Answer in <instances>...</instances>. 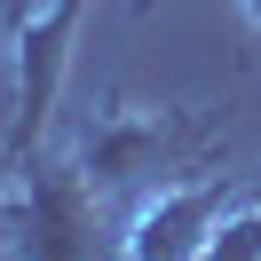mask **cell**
<instances>
[{"label":"cell","mask_w":261,"mask_h":261,"mask_svg":"<svg viewBox=\"0 0 261 261\" xmlns=\"http://www.w3.org/2000/svg\"><path fill=\"white\" fill-rule=\"evenodd\" d=\"M80 16H87V0H48L16 32V48H24L16 56V119H8V143H0V159L16 166V174L40 159V127H48V111H56V87H64V56H71Z\"/></svg>","instance_id":"6da1fadb"},{"label":"cell","mask_w":261,"mask_h":261,"mask_svg":"<svg viewBox=\"0 0 261 261\" xmlns=\"http://www.w3.org/2000/svg\"><path fill=\"white\" fill-rule=\"evenodd\" d=\"M238 214V182L229 174H198V182H166L135 206L127 222V261H206V245L222 238V222Z\"/></svg>","instance_id":"7a4b0ae2"},{"label":"cell","mask_w":261,"mask_h":261,"mask_svg":"<svg viewBox=\"0 0 261 261\" xmlns=\"http://www.w3.org/2000/svg\"><path fill=\"white\" fill-rule=\"evenodd\" d=\"M95 182L80 166H24V206L8 238L24 245V261H95Z\"/></svg>","instance_id":"3957f363"},{"label":"cell","mask_w":261,"mask_h":261,"mask_svg":"<svg viewBox=\"0 0 261 261\" xmlns=\"http://www.w3.org/2000/svg\"><path fill=\"white\" fill-rule=\"evenodd\" d=\"M245 8H253V24H261V0H245Z\"/></svg>","instance_id":"277c9868"}]
</instances>
